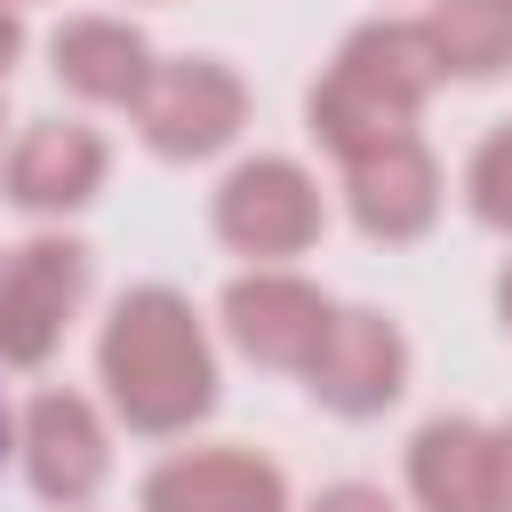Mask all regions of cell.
Listing matches in <instances>:
<instances>
[{"label":"cell","instance_id":"ac0fdd59","mask_svg":"<svg viewBox=\"0 0 512 512\" xmlns=\"http://www.w3.org/2000/svg\"><path fill=\"white\" fill-rule=\"evenodd\" d=\"M496 512H512V416L496 424Z\"/></svg>","mask_w":512,"mask_h":512},{"label":"cell","instance_id":"d6986e66","mask_svg":"<svg viewBox=\"0 0 512 512\" xmlns=\"http://www.w3.org/2000/svg\"><path fill=\"white\" fill-rule=\"evenodd\" d=\"M488 304H496V328L512 336V248H504V264H496V280H488Z\"/></svg>","mask_w":512,"mask_h":512},{"label":"cell","instance_id":"4fadbf2b","mask_svg":"<svg viewBox=\"0 0 512 512\" xmlns=\"http://www.w3.org/2000/svg\"><path fill=\"white\" fill-rule=\"evenodd\" d=\"M408 512H496V424L472 408H440L400 448Z\"/></svg>","mask_w":512,"mask_h":512},{"label":"cell","instance_id":"8fae6325","mask_svg":"<svg viewBox=\"0 0 512 512\" xmlns=\"http://www.w3.org/2000/svg\"><path fill=\"white\" fill-rule=\"evenodd\" d=\"M136 512H296V488L248 440H184L144 464Z\"/></svg>","mask_w":512,"mask_h":512},{"label":"cell","instance_id":"2e32d148","mask_svg":"<svg viewBox=\"0 0 512 512\" xmlns=\"http://www.w3.org/2000/svg\"><path fill=\"white\" fill-rule=\"evenodd\" d=\"M296 512H408L384 480H328L312 504H296Z\"/></svg>","mask_w":512,"mask_h":512},{"label":"cell","instance_id":"7a4b0ae2","mask_svg":"<svg viewBox=\"0 0 512 512\" xmlns=\"http://www.w3.org/2000/svg\"><path fill=\"white\" fill-rule=\"evenodd\" d=\"M440 64H432V40L416 16H368L352 24L328 64L312 72L304 88V136L328 152V160H352L368 144H392V136H416L432 96H440Z\"/></svg>","mask_w":512,"mask_h":512},{"label":"cell","instance_id":"8992f818","mask_svg":"<svg viewBox=\"0 0 512 512\" xmlns=\"http://www.w3.org/2000/svg\"><path fill=\"white\" fill-rule=\"evenodd\" d=\"M216 336L224 352H240L248 368L264 376H304L328 320H336V296L304 272V264H240L224 288H216Z\"/></svg>","mask_w":512,"mask_h":512},{"label":"cell","instance_id":"ba28073f","mask_svg":"<svg viewBox=\"0 0 512 512\" xmlns=\"http://www.w3.org/2000/svg\"><path fill=\"white\" fill-rule=\"evenodd\" d=\"M112 408L80 384H40L16 408V472L48 512H88L112 480Z\"/></svg>","mask_w":512,"mask_h":512},{"label":"cell","instance_id":"5b68a950","mask_svg":"<svg viewBox=\"0 0 512 512\" xmlns=\"http://www.w3.org/2000/svg\"><path fill=\"white\" fill-rule=\"evenodd\" d=\"M128 120H136V144L152 160L200 168V160L240 152L248 120H256V96H248L240 64H224L208 48H184V56H160V72H152V88Z\"/></svg>","mask_w":512,"mask_h":512},{"label":"cell","instance_id":"ffe728a7","mask_svg":"<svg viewBox=\"0 0 512 512\" xmlns=\"http://www.w3.org/2000/svg\"><path fill=\"white\" fill-rule=\"evenodd\" d=\"M0 464H16V408H8V392H0Z\"/></svg>","mask_w":512,"mask_h":512},{"label":"cell","instance_id":"e0dca14e","mask_svg":"<svg viewBox=\"0 0 512 512\" xmlns=\"http://www.w3.org/2000/svg\"><path fill=\"white\" fill-rule=\"evenodd\" d=\"M24 48H32V24H24L16 0H0V88H8V72L24 64Z\"/></svg>","mask_w":512,"mask_h":512},{"label":"cell","instance_id":"3957f363","mask_svg":"<svg viewBox=\"0 0 512 512\" xmlns=\"http://www.w3.org/2000/svg\"><path fill=\"white\" fill-rule=\"evenodd\" d=\"M328 232L320 168L296 152H240L208 192V240L240 264H304Z\"/></svg>","mask_w":512,"mask_h":512},{"label":"cell","instance_id":"30bf717a","mask_svg":"<svg viewBox=\"0 0 512 512\" xmlns=\"http://www.w3.org/2000/svg\"><path fill=\"white\" fill-rule=\"evenodd\" d=\"M336 208H344V224H352L360 240H376V248H416V240H432L440 216H448V168H440V152L424 144V128H416V136H392V144H368V152L336 160Z\"/></svg>","mask_w":512,"mask_h":512},{"label":"cell","instance_id":"9a60e30c","mask_svg":"<svg viewBox=\"0 0 512 512\" xmlns=\"http://www.w3.org/2000/svg\"><path fill=\"white\" fill-rule=\"evenodd\" d=\"M456 192H464V216L512 248V120H496V128H488V136L464 152Z\"/></svg>","mask_w":512,"mask_h":512},{"label":"cell","instance_id":"5bb4252c","mask_svg":"<svg viewBox=\"0 0 512 512\" xmlns=\"http://www.w3.org/2000/svg\"><path fill=\"white\" fill-rule=\"evenodd\" d=\"M416 24L448 88H488L512 72V0H424Z\"/></svg>","mask_w":512,"mask_h":512},{"label":"cell","instance_id":"52a82bcc","mask_svg":"<svg viewBox=\"0 0 512 512\" xmlns=\"http://www.w3.org/2000/svg\"><path fill=\"white\" fill-rule=\"evenodd\" d=\"M296 384H304V400L320 416L376 424V416H392L408 400L416 344H408L400 312H384V304H336V320H328V336H320V352H312V368Z\"/></svg>","mask_w":512,"mask_h":512},{"label":"cell","instance_id":"6da1fadb","mask_svg":"<svg viewBox=\"0 0 512 512\" xmlns=\"http://www.w3.org/2000/svg\"><path fill=\"white\" fill-rule=\"evenodd\" d=\"M96 400L136 440H192L224 400V336L176 280H136L96 320Z\"/></svg>","mask_w":512,"mask_h":512},{"label":"cell","instance_id":"9c48e42d","mask_svg":"<svg viewBox=\"0 0 512 512\" xmlns=\"http://www.w3.org/2000/svg\"><path fill=\"white\" fill-rule=\"evenodd\" d=\"M112 184V136L80 112H40L0 144V200L32 224H72Z\"/></svg>","mask_w":512,"mask_h":512},{"label":"cell","instance_id":"7c38bea8","mask_svg":"<svg viewBox=\"0 0 512 512\" xmlns=\"http://www.w3.org/2000/svg\"><path fill=\"white\" fill-rule=\"evenodd\" d=\"M48 72L72 104L88 112H136L152 72H160V48L136 16H112V8H72L56 32H48Z\"/></svg>","mask_w":512,"mask_h":512},{"label":"cell","instance_id":"44dd1931","mask_svg":"<svg viewBox=\"0 0 512 512\" xmlns=\"http://www.w3.org/2000/svg\"><path fill=\"white\" fill-rule=\"evenodd\" d=\"M16 8H40V0H16Z\"/></svg>","mask_w":512,"mask_h":512},{"label":"cell","instance_id":"277c9868","mask_svg":"<svg viewBox=\"0 0 512 512\" xmlns=\"http://www.w3.org/2000/svg\"><path fill=\"white\" fill-rule=\"evenodd\" d=\"M96 288V248L64 224H32L24 240L0 248V368L8 376H40L72 320L88 312Z\"/></svg>","mask_w":512,"mask_h":512},{"label":"cell","instance_id":"7402d4cb","mask_svg":"<svg viewBox=\"0 0 512 512\" xmlns=\"http://www.w3.org/2000/svg\"><path fill=\"white\" fill-rule=\"evenodd\" d=\"M416 8H424V0H416Z\"/></svg>","mask_w":512,"mask_h":512}]
</instances>
